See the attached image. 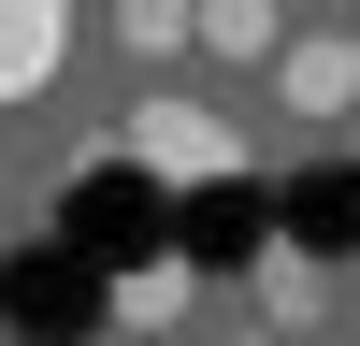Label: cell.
I'll return each instance as SVG.
<instances>
[{"label": "cell", "instance_id": "obj_1", "mask_svg": "<svg viewBox=\"0 0 360 346\" xmlns=\"http://www.w3.org/2000/svg\"><path fill=\"white\" fill-rule=\"evenodd\" d=\"M130 159L173 173V188H217L245 144H231V115H202V101H144V115H130Z\"/></svg>", "mask_w": 360, "mask_h": 346}, {"label": "cell", "instance_id": "obj_2", "mask_svg": "<svg viewBox=\"0 0 360 346\" xmlns=\"http://www.w3.org/2000/svg\"><path fill=\"white\" fill-rule=\"evenodd\" d=\"M72 72V0H0V101H44Z\"/></svg>", "mask_w": 360, "mask_h": 346}, {"label": "cell", "instance_id": "obj_3", "mask_svg": "<svg viewBox=\"0 0 360 346\" xmlns=\"http://www.w3.org/2000/svg\"><path fill=\"white\" fill-rule=\"evenodd\" d=\"M274 101L288 115H360V44H274Z\"/></svg>", "mask_w": 360, "mask_h": 346}, {"label": "cell", "instance_id": "obj_4", "mask_svg": "<svg viewBox=\"0 0 360 346\" xmlns=\"http://www.w3.org/2000/svg\"><path fill=\"white\" fill-rule=\"evenodd\" d=\"M317 303H332V274H317L303 245H259V317H274V332H317Z\"/></svg>", "mask_w": 360, "mask_h": 346}, {"label": "cell", "instance_id": "obj_5", "mask_svg": "<svg viewBox=\"0 0 360 346\" xmlns=\"http://www.w3.org/2000/svg\"><path fill=\"white\" fill-rule=\"evenodd\" d=\"M101 29H115V58H188L202 44V0H115Z\"/></svg>", "mask_w": 360, "mask_h": 346}, {"label": "cell", "instance_id": "obj_6", "mask_svg": "<svg viewBox=\"0 0 360 346\" xmlns=\"http://www.w3.org/2000/svg\"><path fill=\"white\" fill-rule=\"evenodd\" d=\"M274 0H202V58H245V72H274Z\"/></svg>", "mask_w": 360, "mask_h": 346}, {"label": "cell", "instance_id": "obj_7", "mask_svg": "<svg viewBox=\"0 0 360 346\" xmlns=\"http://www.w3.org/2000/svg\"><path fill=\"white\" fill-rule=\"evenodd\" d=\"M231 346H303V332H274V317H259V332H231Z\"/></svg>", "mask_w": 360, "mask_h": 346}, {"label": "cell", "instance_id": "obj_8", "mask_svg": "<svg viewBox=\"0 0 360 346\" xmlns=\"http://www.w3.org/2000/svg\"><path fill=\"white\" fill-rule=\"evenodd\" d=\"M346 144H360V115H346Z\"/></svg>", "mask_w": 360, "mask_h": 346}]
</instances>
